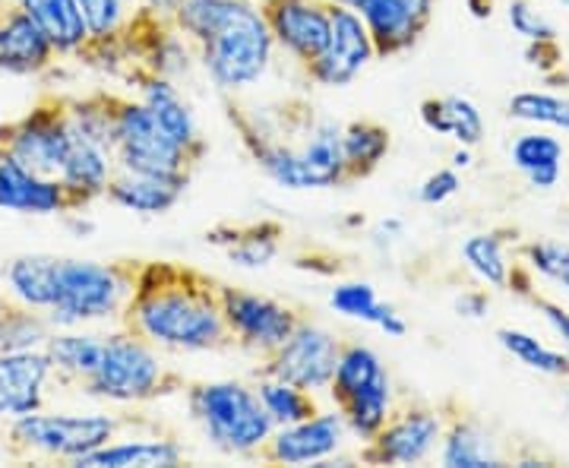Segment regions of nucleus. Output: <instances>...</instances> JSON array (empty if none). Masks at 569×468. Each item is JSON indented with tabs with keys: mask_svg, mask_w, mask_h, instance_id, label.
I'll use <instances>...</instances> for the list:
<instances>
[{
	"mask_svg": "<svg viewBox=\"0 0 569 468\" xmlns=\"http://www.w3.org/2000/svg\"><path fill=\"white\" fill-rule=\"evenodd\" d=\"M58 61L54 44L39 29V22L32 20L20 3L0 17V73L10 77H39L44 70H51Z\"/></svg>",
	"mask_w": 569,
	"mask_h": 468,
	"instance_id": "a211bd4d",
	"label": "nucleus"
},
{
	"mask_svg": "<svg viewBox=\"0 0 569 468\" xmlns=\"http://www.w3.org/2000/svg\"><path fill=\"white\" fill-rule=\"evenodd\" d=\"M402 235H406V222H402V219H383V222L373 228L370 241H373V247H380V250H383V247L389 250Z\"/></svg>",
	"mask_w": 569,
	"mask_h": 468,
	"instance_id": "a18cd8bd",
	"label": "nucleus"
},
{
	"mask_svg": "<svg viewBox=\"0 0 569 468\" xmlns=\"http://www.w3.org/2000/svg\"><path fill=\"white\" fill-rule=\"evenodd\" d=\"M342 7H351L373 36L380 58H396L415 48L425 36V22L408 10L402 0H336Z\"/></svg>",
	"mask_w": 569,
	"mask_h": 468,
	"instance_id": "aec40b11",
	"label": "nucleus"
},
{
	"mask_svg": "<svg viewBox=\"0 0 569 468\" xmlns=\"http://www.w3.org/2000/svg\"><path fill=\"white\" fill-rule=\"evenodd\" d=\"M58 380L44 348L3 351L0 355V418L13 421L20 415L44 408L48 384Z\"/></svg>",
	"mask_w": 569,
	"mask_h": 468,
	"instance_id": "f3484780",
	"label": "nucleus"
},
{
	"mask_svg": "<svg viewBox=\"0 0 569 468\" xmlns=\"http://www.w3.org/2000/svg\"><path fill=\"white\" fill-rule=\"evenodd\" d=\"M346 415L348 434L351 440L367 444L373 440L380 428L389 421V415L396 411V387H392V377H383L377 384H370L361 392H355L351 399H346L342 406H336Z\"/></svg>",
	"mask_w": 569,
	"mask_h": 468,
	"instance_id": "2f4dec72",
	"label": "nucleus"
},
{
	"mask_svg": "<svg viewBox=\"0 0 569 468\" xmlns=\"http://www.w3.org/2000/svg\"><path fill=\"white\" fill-rule=\"evenodd\" d=\"M507 20L512 32L529 44H545V41H557V29L550 26L529 0H509Z\"/></svg>",
	"mask_w": 569,
	"mask_h": 468,
	"instance_id": "a19ab883",
	"label": "nucleus"
},
{
	"mask_svg": "<svg viewBox=\"0 0 569 468\" xmlns=\"http://www.w3.org/2000/svg\"><path fill=\"white\" fill-rule=\"evenodd\" d=\"M342 130H346V123L320 118L307 127L305 140L298 143L313 190H332V187L351 183L346 168V149H342Z\"/></svg>",
	"mask_w": 569,
	"mask_h": 468,
	"instance_id": "412c9836",
	"label": "nucleus"
},
{
	"mask_svg": "<svg viewBox=\"0 0 569 468\" xmlns=\"http://www.w3.org/2000/svg\"><path fill=\"white\" fill-rule=\"evenodd\" d=\"M70 143H73V130L67 118V99H44L29 114L0 127V146L7 152H13L26 168L58 181Z\"/></svg>",
	"mask_w": 569,
	"mask_h": 468,
	"instance_id": "9d476101",
	"label": "nucleus"
},
{
	"mask_svg": "<svg viewBox=\"0 0 569 468\" xmlns=\"http://www.w3.org/2000/svg\"><path fill=\"white\" fill-rule=\"evenodd\" d=\"M452 310H456L462 320H485L490 310L488 291H485V288H468V291H462V295H456Z\"/></svg>",
	"mask_w": 569,
	"mask_h": 468,
	"instance_id": "c03bdc74",
	"label": "nucleus"
},
{
	"mask_svg": "<svg viewBox=\"0 0 569 468\" xmlns=\"http://www.w3.org/2000/svg\"><path fill=\"white\" fill-rule=\"evenodd\" d=\"M54 279H58V257L51 253H22L3 266L7 295L41 313H48L54 305Z\"/></svg>",
	"mask_w": 569,
	"mask_h": 468,
	"instance_id": "c85d7f7f",
	"label": "nucleus"
},
{
	"mask_svg": "<svg viewBox=\"0 0 569 468\" xmlns=\"http://www.w3.org/2000/svg\"><path fill=\"white\" fill-rule=\"evenodd\" d=\"M222 317L231 336V348H241L257 361L269 358L284 339L301 323V310L269 298L263 291H250L238 286H219Z\"/></svg>",
	"mask_w": 569,
	"mask_h": 468,
	"instance_id": "6e6552de",
	"label": "nucleus"
},
{
	"mask_svg": "<svg viewBox=\"0 0 569 468\" xmlns=\"http://www.w3.org/2000/svg\"><path fill=\"white\" fill-rule=\"evenodd\" d=\"M509 118L529 127L545 130H567L569 133V96L563 92H545V89H522L507 104Z\"/></svg>",
	"mask_w": 569,
	"mask_h": 468,
	"instance_id": "4c0bfd02",
	"label": "nucleus"
},
{
	"mask_svg": "<svg viewBox=\"0 0 569 468\" xmlns=\"http://www.w3.org/2000/svg\"><path fill=\"white\" fill-rule=\"evenodd\" d=\"M48 358L54 365V377L63 387L80 389L102 361L104 351V332H89L82 326L73 329H54L48 339Z\"/></svg>",
	"mask_w": 569,
	"mask_h": 468,
	"instance_id": "a878e982",
	"label": "nucleus"
},
{
	"mask_svg": "<svg viewBox=\"0 0 569 468\" xmlns=\"http://www.w3.org/2000/svg\"><path fill=\"white\" fill-rule=\"evenodd\" d=\"M348 440H351V434H348L346 415L336 406H320L305 421L272 430L260 459L276 462V466L326 468L332 459H339V452L348 447Z\"/></svg>",
	"mask_w": 569,
	"mask_h": 468,
	"instance_id": "ddd939ff",
	"label": "nucleus"
},
{
	"mask_svg": "<svg viewBox=\"0 0 569 468\" xmlns=\"http://www.w3.org/2000/svg\"><path fill=\"white\" fill-rule=\"evenodd\" d=\"M329 307L339 317H346V320H358V323L380 329L387 339H406L408 336L406 317L392 305H387L377 295V288L370 286V282H361V279L336 282V286L329 288Z\"/></svg>",
	"mask_w": 569,
	"mask_h": 468,
	"instance_id": "393cba45",
	"label": "nucleus"
},
{
	"mask_svg": "<svg viewBox=\"0 0 569 468\" xmlns=\"http://www.w3.org/2000/svg\"><path fill=\"white\" fill-rule=\"evenodd\" d=\"M421 123L437 137H452L456 146H481L485 140V114L468 96H433L421 102Z\"/></svg>",
	"mask_w": 569,
	"mask_h": 468,
	"instance_id": "cd10ccee",
	"label": "nucleus"
},
{
	"mask_svg": "<svg viewBox=\"0 0 569 468\" xmlns=\"http://www.w3.org/2000/svg\"><path fill=\"white\" fill-rule=\"evenodd\" d=\"M130 80L137 82V99L156 114V121L162 123L164 133L181 146L183 152L193 159V165L203 162L209 146H206L203 130L197 123L193 104L183 96L181 82L159 77V73H142V70L130 73Z\"/></svg>",
	"mask_w": 569,
	"mask_h": 468,
	"instance_id": "2eb2a0df",
	"label": "nucleus"
},
{
	"mask_svg": "<svg viewBox=\"0 0 569 468\" xmlns=\"http://www.w3.org/2000/svg\"><path fill=\"white\" fill-rule=\"evenodd\" d=\"M253 387H257V396H260L266 415H269V421L276 428L298 425V421H305L320 408L317 392H307V389L295 387L288 380H279V377H269V374H257Z\"/></svg>",
	"mask_w": 569,
	"mask_h": 468,
	"instance_id": "72a5a7b5",
	"label": "nucleus"
},
{
	"mask_svg": "<svg viewBox=\"0 0 569 468\" xmlns=\"http://www.w3.org/2000/svg\"><path fill=\"white\" fill-rule=\"evenodd\" d=\"M187 411L203 440L222 456L234 459H260L276 425L269 421L257 387L247 380H200L183 387Z\"/></svg>",
	"mask_w": 569,
	"mask_h": 468,
	"instance_id": "f03ea898",
	"label": "nucleus"
},
{
	"mask_svg": "<svg viewBox=\"0 0 569 468\" xmlns=\"http://www.w3.org/2000/svg\"><path fill=\"white\" fill-rule=\"evenodd\" d=\"M39 22V29L54 44L58 58H82L89 48V26L82 20L77 0H17Z\"/></svg>",
	"mask_w": 569,
	"mask_h": 468,
	"instance_id": "bb28decb",
	"label": "nucleus"
},
{
	"mask_svg": "<svg viewBox=\"0 0 569 468\" xmlns=\"http://www.w3.org/2000/svg\"><path fill=\"white\" fill-rule=\"evenodd\" d=\"M276 39L257 0H238L222 26L197 44L200 67L224 96L257 89L276 63Z\"/></svg>",
	"mask_w": 569,
	"mask_h": 468,
	"instance_id": "20e7f679",
	"label": "nucleus"
},
{
	"mask_svg": "<svg viewBox=\"0 0 569 468\" xmlns=\"http://www.w3.org/2000/svg\"><path fill=\"white\" fill-rule=\"evenodd\" d=\"M459 253H462V263L468 266V272L478 282H485L490 288H509L516 263L509 260L507 241L497 231H475V235H468L462 247H459Z\"/></svg>",
	"mask_w": 569,
	"mask_h": 468,
	"instance_id": "c9c22d12",
	"label": "nucleus"
},
{
	"mask_svg": "<svg viewBox=\"0 0 569 468\" xmlns=\"http://www.w3.org/2000/svg\"><path fill=\"white\" fill-rule=\"evenodd\" d=\"M522 266L548 279L553 286L567 288L569 291V245L567 241H550V238H541V241H529L522 247Z\"/></svg>",
	"mask_w": 569,
	"mask_h": 468,
	"instance_id": "ea45409f",
	"label": "nucleus"
},
{
	"mask_svg": "<svg viewBox=\"0 0 569 468\" xmlns=\"http://www.w3.org/2000/svg\"><path fill=\"white\" fill-rule=\"evenodd\" d=\"M509 162L526 178L531 190L548 193L563 178L567 149L545 127H531L509 143Z\"/></svg>",
	"mask_w": 569,
	"mask_h": 468,
	"instance_id": "5701e85b",
	"label": "nucleus"
},
{
	"mask_svg": "<svg viewBox=\"0 0 569 468\" xmlns=\"http://www.w3.org/2000/svg\"><path fill=\"white\" fill-rule=\"evenodd\" d=\"M447 418L449 415H443V408L421 406V402L396 406L380 434L361 444L358 459L367 466H425L430 459H437Z\"/></svg>",
	"mask_w": 569,
	"mask_h": 468,
	"instance_id": "1a4fd4ad",
	"label": "nucleus"
},
{
	"mask_svg": "<svg viewBox=\"0 0 569 468\" xmlns=\"http://www.w3.org/2000/svg\"><path fill=\"white\" fill-rule=\"evenodd\" d=\"M123 329L174 355H212L231 348L219 282L181 263H140Z\"/></svg>",
	"mask_w": 569,
	"mask_h": 468,
	"instance_id": "f257e3e1",
	"label": "nucleus"
},
{
	"mask_svg": "<svg viewBox=\"0 0 569 468\" xmlns=\"http://www.w3.org/2000/svg\"><path fill=\"white\" fill-rule=\"evenodd\" d=\"M276 48L305 70L323 54L332 29V3L326 0H257Z\"/></svg>",
	"mask_w": 569,
	"mask_h": 468,
	"instance_id": "4468645a",
	"label": "nucleus"
},
{
	"mask_svg": "<svg viewBox=\"0 0 569 468\" xmlns=\"http://www.w3.org/2000/svg\"><path fill=\"white\" fill-rule=\"evenodd\" d=\"M383 377H389V367L383 365L377 348H370L367 342H342L339 365L332 374V384L326 389V399L329 406H342L355 392H361Z\"/></svg>",
	"mask_w": 569,
	"mask_h": 468,
	"instance_id": "7c9ffc66",
	"label": "nucleus"
},
{
	"mask_svg": "<svg viewBox=\"0 0 569 468\" xmlns=\"http://www.w3.org/2000/svg\"><path fill=\"white\" fill-rule=\"evenodd\" d=\"M497 346L507 351L509 358H516L519 365H526L541 377H569V358L560 348L545 346L535 332L516 329V326H500L497 332Z\"/></svg>",
	"mask_w": 569,
	"mask_h": 468,
	"instance_id": "e433bc0d",
	"label": "nucleus"
},
{
	"mask_svg": "<svg viewBox=\"0 0 569 468\" xmlns=\"http://www.w3.org/2000/svg\"><path fill=\"white\" fill-rule=\"evenodd\" d=\"M7 10H10V0H0V17H3Z\"/></svg>",
	"mask_w": 569,
	"mask_h": 468,
	"instance_id": "09e8293b",
	"label": "nucleus"
},
{
	"mask_svg": "<svg viewBox=\"0 0 569 468\" xmlns=\"http://www.w3.org/2000/svg\"><path fill=\"white\" fill-rule=\"evenodd\" d=\"M183 0H142V13L149 17H159V20H171L178 13Z\"/></svg>",
	"mask_w": 569,
	"mask_h": 468,
	"instance_id": "49530a36",
	"label": "nucleus"
},
{
	"mask_svg": "<svg viewBox=\"0 0 569 468\" xmlns=\"http://www.w3.org/2000/svg\"><path fill=\"white\" fill-rule=\"evenodd\" d=\"M183 387V377L168 367L162 348L146 342L123 326H114L111 332H104L102 361L82 384L80 392L108 406L137 408Z\"/></svg>",
	"mask_w": 569,
	"mask_h": 468,
	"instance_id": "7ed1b4c3",
	"label": "nucleus"
},
{
	"mask_svg": "<svg viewBox=\"0 0 569 468\" xmlns=\"http://www.w3.org/2000/svg\"><path fill=\"white\" fill-rule=\"evenodd\" d=\"M187 449L171 434L156 437H114L111 444L86 452L73 466L80 468H174L183 466Z\"/></svg>",
	"mask_w": 569,
	"mask_h": 468,
	"instance_id": "6ab92c4d",
	"label": "nucleus"
},
{
	"mask_svg": "<svg viewBox=\"0 0 569 468\" xmlns=\"http://www.w3.org/2000/svg\"><path fill=\"white\" fill-rule=\"evenodd\" d=\"M339 351H342V339L332 329L301 317V323L295 326V332L282 346L260 361L257 374H269L307 392L326 396L339 365Z\"/></svg>",
	"mask_w": 569,
	"mask_h": 468,
	"instance_id": "9b49d317",
	"label": "nucleus"
},
{
	"mask_svg": "<svg viewBox=\"0 0 569 468\" xmlns=\"http://www.w3.org/2000/svg\"><path fill=\"white\" fill-rule=\"evenodd\" d=\"M531 305H535V310L545 317V323L550 326V332L557 336V342H560V351L569 358V310L567 307L553 305V301H548V298H538V295H529Z\"/></svg>",
	"mask_w": 569,
	"mask_h": 468,
	"instance_id": "37998d69",
	"label": "nucleus"
},
{
	"mask_svg": "<svg viewBox=\"0 0 569 468\" xmlns=\"http://www.w3.org/2000/svg\"><path fill=\"white\" fill-rule=\"evenodd\" d=\"M114 165L118 171L181 183H190V175L197 168L140 99H123V96H118V114H114Z\"/></svg>",
	"mask_w": 569,
	"mask_h": 468,
	"instance_id": "0eeeda50",
	"label": "nucleus"
},
{
	"mask_svg": "<svg viewBox=\"0 0 569 468\" xmlns=\"http://www.w3.org/2000/svg\"><path fill=\"white\" fill-rule=\"evenodd\" d=\"M282 225L279 222H253V225H234L228 228V238H216L209 245H219L228 257V263L238 269L260 272L279 260L282 253Z\"/></svg>",
	"mask_w": 569,
	"mask_h": 468,
	"instance_id": "c756f323",
	"label": "nucleus"
},
{
	"mask_svg": "<svg viewBox=\"0 0 569 468\" xmlns=\"http://www.w3.org/2000/svg\"><path fill=\"white\" fill-rule=\"evenodd\" d=\"M140 263H99L58 257L54 305L44 313L54 329H73L89 323L121 326L123 310L133 298Z\"/></svg>",
	"mask_w": 569,
	"mask_h": 468,
	"instance_id": "39448f33",
	"label": "nucleus"
},
{
	"mask_svg": "<svg viewBox=\"0 0 569 468\" xmlns=\"http://www.w3.org/2000/svg\"><path fill=\"white\" fill-rule=\"evenodd\" d=\"M187 183L164 181V178H149V175H130V171H114V178L104 190V200L118 209H127L142 219H159L168 216L174 206L183 200Z\"/></svg>",
	"mask_w": 569,
	"mask_h": 468,
	"instance_id": "b1692460",
	"label": "nucleus"
},
{
	"mask_svg": "<svg viewBox=\"0 0 569 468\" xmlns=\"http://www.w3.org/2000/svg\"><path fill=\"white\" fill-rule=\"evenodd\" d=\"M123 421L111 411H29L7 425V447L26 459L77 462L86 452L111 444Z\"/></svg>",
	"mask_w": 569,
	"mask_h": 468,
	"instance_id": "423d86ee",
	"label": "nucleus"
},
{
	"mask_svg": "<svg viewBox=\"0 0 569 468\" xmlns=\"http://www.w3.org/2000/svg\"><path fill=\"white\" fill-rule=\"evenodd\" d=\"M462 190V171H456L452 165L447 168H437V171H430L425 181L418 183V203L421 206H443L449 203L456 193Z\"/></svg>",
	"mask_w": 569,
	"mask_h": 468,
	"instance_id": "79ce46f5",
	"label": "nucleus"
},
{
	"mask_svg": "<svg viewBox=\"0 0 569 468\" xmlns=\"http://www.w3.org/2000/svg\"><path fill=\"white\" fill-rule=\"evenodd\" d=\"M377 44L365 20L342 3H332V29L323 54L305 67V80L320 89H348L377 61Z\"/></svg>",
	"mask_w": 569,
	"mask_h": 468,
	"instance_id": "f8f14e48",
	"label": "nucleus"
},
{
	"mask_svg": "<svg viewBox=\"0 0 569 468\" xmlns=\"http://www.w3.org/2000/svg\"><path fill=\"white\" fill-rule=\"evenodd\" d=\"M342 149H346L348 181H365L387 162L392 137L383 123L348 121L346 130H342Z\"/></svg>",
	"mask_w": 569,
	"mask_h": 468,
	"instance_id": "473e14b6",
	"label": "nucleus"
},
{
	"mask_svg": "<svg viewBox=\"0 0 569 468\" xmlns=\"http://www.w3.org/2000/svg\"><path fill=\"white\" fill-rule=\"evenodd\" d=\"M82 20L89 26V44H111L121 41L123 29L130 26V13L123 0H77Z\"/></svg>",
	"mask_w": 569,
	"mask_h": 468,
	"instance_id": "58836bf2",
	"label": "nucleus"
},
{
	"mask_svg": "<svg viewBox=\"0 0 569 468\" xmlns=\"http://www.w3.org/2000/svg\"><path fill=\"white\" fill-rule=\"evenodd\" d=\"M449 165H452L456 171H468V168L475 165V159H471V149H468V146H456V149H452V159H449Z\"/></svg>",
	"mask_w": 569,
	"mask_h": 468,
	"instance_id": "de8ad7c7",
	"label": "nucleus"
},
{
	"mask_svg": "<svg viewBox=\"0 0 569 468\" xmlns=\"http://www.w3.org/2000/svg\"><path fill=\"white\" fill-rule=\"evenodd\" d=\"M51 332H54V326L41 310L20 305L10 295H0V355L44 348Z\"/></svg>",
	"mask_w": 569,
	"mask_h": 468,
	"instance_id": "f704fd0d",
	"label": "nucleus"
},
{
	"mask_svg": "<svg viewBox=\"0 0 569 468\" xmlns=\"http://www.w3.org/2000/svg\"><path fill=\"white\" fill-rule=\"evenodd\" d=\"M557 3H560V7H563V10L569 13V0H557Z\"/></svg>",
	"mask_w": 569,
	"mask_h": 468,
	"instance_id": "8fccbe9b",
	"label": "nucleus"
},
{
	"mask_svg": "<svg viewBox=\"0 0 569 468\" xmlns=\"http://www.w3.org/2000/svg\"><path fill=\"white\" fill-rule=\"evenodd\" d=\"M437 462L443 468H500L507 459L478 418L471 415H449L443 440L437 449Z\"/></svg>",
	"mask_w": 569,
	"mask_h": 468,
	"instance_id": "4be33fe9",
	"label": "nucleus"
},
{
	"mask_svg": "<svg viewBox=\"0 0 569 468\" xmlns=\"http://www.w3.org/2000/svg\"><path fill=\"white\" fill-rule=\"evenodd\" d=\"M0 209L17 216H67L80 206L58 178H44L26 168L0 146Z\"/></svg>",
	"mask_w": 569,
	"mask_h": 468,
	"instance_id": "dca6fc26",
	"label": "nucleus"
}]
</instances>
